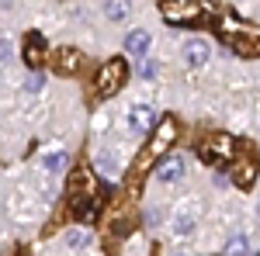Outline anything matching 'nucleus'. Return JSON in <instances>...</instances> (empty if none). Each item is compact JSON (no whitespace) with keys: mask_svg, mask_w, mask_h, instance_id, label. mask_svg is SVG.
Instances as JSON below:
<instances>
[{"mask_svg":"<svg viewBox=\"0 0 260 256\" xmlns=\"http://www.w3.org/2000/svg\"><path fill=\"white\" fill-rule=\"evenodd\" d=\"M160 11H163V18L167 21H194L201 18L205 11H208V4L205 0H160Z\"/></svg>","mask_w":260,"mask_h":256,"instance_id":"nucleus-1","label":"nucleus"},{"mask_svg":"<svg viewBox=\"0 0 260 256\" xmlns=\"http://www.w3.org/2000/svg\"><path fill=\"white\" fill-rule=\"evenodd\" d=\"M174 138H177V125H174V118H163L160 128H156V135H153V142H149V149L142 153L146 159H160L170 145H174Z\"/></svg>","mask_w":260,"mask_h":256,"instance_id":"nucleus-2","label":"nucleus"},{"mask_svg":"<svg viewBox=\"0 0 260 256\" xmlns=\"http://www.w3.org/2000/svg\"><path fill=\"white\" fill-rule=\"evenodd\" d=\"M121 80H125V62L121 59L104 62V69L98 73V94L101 97H111V94L121 87Z\"/></svg>","mask_w":260,"mask_h":256,"instance_id":"nucleus-3","label":"nucleus"},{"mask_svg":"<svg viewBox=\"0 0 260 256\" xmlns=\"http://www.w3.org/2000/svg\"><path fill=\"white\" fill-rule=\"evenodd\" d=\"M208 56H212V49H208V42H201V39H191L187 45H184V62H187V66H194V69H201V66L208 62Z\"/></svg>","mask_w":260,"mask_h":256,"instance_id":"nucleus-4","label":"nucleus"},{"mask_svg":"<svg viewBox=\"0 0 260 256\" xmlns=\"http://www.w3.org/2000/svg\"><path fill=\"white\" fill-rule=\"evenodd\" d=\"M153 121H156V115H153L149 104H136V107L128 111V128H132V132H149Z\"/></svg>","mask_w":260,"mask_h":256,"instance_id":"nucleus-5","label":"nucleus"},{"mask_svg":"<svg viewBox=\"0 0 260 256\" xmlns=\"http://www.w3.org/2000/svg\"><path fill=\"white\" fill-rule=\"evenodd\" d=\"M201 153H205V163H208V159H229L233 156V142L225 135H212L201 145Z\"/></svg>","mask_w":260,"mask_h":256,"instance_id":"nucleus-6","label":"nucleus"},{"mask_svg":"<svg viewBox=\"0 0 260 256\" xmlns=\"http://www.w3.org/2000/svg\"><path fill=\"white\" fill-rule=\"evenodd\" d=\"M180 173H184V159L180 156H170L156 166V180H163V184H177Z\"/></svg>","mask_w":260,"mask_h":256,"instance_id":"nucleus-7","label":"nucleus"},{"mask_svg":"<svg viewBox=\"0 0 260 256\" xmlns=\"http://www.w3.org/2000/svg\"><path fill=\"white\" fill-rule=\"evenodd\" d=\"M149 45H153V42H149V31H132V35H128V39H125V52H128V56H136V59H142V56H146V52H149Z\"/></svg>","mask_w":260,"mask_h":256,"instance_id":"nucleus-8","label":"nucleus"},{"mask_svg":"<svg viewBox=\"0 0 260 256\" xmlns=\"http://www.w3.org/2000/svg\"><path fill=\"white\" fill-rule=\"evenodd\" d=\"M253 177H257V159H246L240 170H236V184H240V187H250Z\"/></svg>","mask_w":260,"mask_h":256,"instance_id":"nucleus-9","label":"nucleus"},{"mask_svg":"<svg viewBox=\"0 0 260 256\" xmlns=\"http://www.w3.org/2000/svg\"><path fill=\"white\" fill-rule=\"evenodd\" d=\"M104 11H108V18H111V21H121L125 14H128V0H108Z\"/></svg>","mask_w":260,"mask_h":256,"instance_id":"nucleus-10","label":"nucleus"},{"mask_svg":"<svg viewBox=\"0 0 260 256\" xmlns=\"http://www.w3.org/2000/svg\"><path fill=\"white\" fill-rule=\"evenodd\" d=\"M225 256H250V246H246V239L236 236L229 246H225Z\"/></svg>","mask_w":260,"mask_h":256,"instance_id":"nucleus-11","label":"nucleus"},{"mask_svg":"<svg viewBox=\"0 0 260 256\" xmlns=\"http://www.w3.org/2000/svg\"><path fill=\"white\" fill-rule=\"evenodd\" d=\"M139 77H142V80H153V77H156V62L142 59V62H139Z\"/></svg>","mask_w":260,"mask_h":256,"instance_id":"nucleus-12","label":"nucleus"},{"mask_svg":"<svg viewBox=\"0 0 260 256\" xmlns=\"http://www.w3.org/2000/svg\"><path fill=\"white\" fill-rule=\"evenodd\" d=\"M45 166H49V170H62V166H66L62 153H52V156H45Z\"/></svg>","mask_w":260,"mask_h":256,"instance_id":"nucleus-13","label":"nucleus"},{"mask_svg":"<svg viewBox=\"0 0 260 256\" xmlns=\"http://www.w3.org/2000/svg\"><path fill=\"white\" fill-rule=\"evenodd\" d=\"M83 239H87V236L77 229V232H70V236H66V242H70V246H83Z\"/></svg>","mask_w":260,"mask_h":256,"instance_id":"nucleus-14","label":"nucleus"},{"mask_svg":"<svg viewBox=\"0 0 260 256\" xmlns=\"http://www.w3.org/2000/svg\"><path fill=\"white\" fill-rule=\"evenodd\" d=\"M39 87H42V77H39V73H31V77H28V90H39Z\"/></svg>","mask_w":260,"mask_h":256,"instance_id":"nucleus-15","label":"nucleus"},{"mask_svg":"<svg viewBox=\"0 0 260 256\" xmlns=\"http://www.w3.org/2000/svg\"><path fill=\"white\" fill-rule=\"evenodd\" d=\"M253 256H260V253H253Z\"/></svg>","mask_w":260,"mask_h":256,"instance_id":"nucleus-16","label":"nucleus"}]
</instances>
